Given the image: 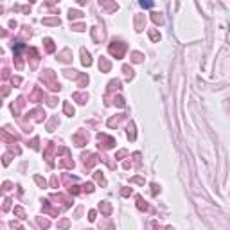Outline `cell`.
<instances>
[{
  "label": "cell",
  "mask_w": 230,
  "mask_h": 230,
  "mask_svg": "<svg viewBox=\"0 0 230 230\" xmlns=\"http://www.w3.org/2000/svg\"><path fill=\"white\" fill-rule=\"evenodd\" d=\"M108 51L112 56H115V60H122L126 54V43H122V42H112L108 45Z\"/></svg>",
  "instance_id": "obj_1"
},
{
  "label": "cell",
  "mask_w": 230,
  "mask_h": 230,
  "mask_svg": "<svg viewBox=\"0 0 230 230\" xmlns=\"http://www.w3.org/2000/svg\"><path fill=\"white\" fill-rule=\"evenodd\" d=\"M42 81L45 85H49V88L51 90H60L61 86H60V83L56 81V77H54V72L52 70H45L43 74H42Z\"/></svg>",
  "instance_id": "obj_2"
},
{
  "label": "cell",
  "mask_w": 230,
  "mask_h": 230,
  "mask_svg": "<svg viewBox=\"0 0 230 230\" xmlns=\"http://www.w3.org/2000/svg\"><path fill=\"white\" fill-rule=\"evenodd\" d=\"M97 138H99V142H101L99 147H103V149H110V147L115 146V140H113L112 137H108L106 133H99V135H97Z\"/></svg>",
  "instance_id": "obj_3"
},
{
  "label": "cell",
  "mask_w": 230,
  "mask_h": 230,
  "mask_svg": "<svg viewBox=\"0 0 230 230\" xmlns=\"http://www.w3.org/2000/svg\"><path fill=\"white\" fill-rule=\"evenodd\" d=\"M99 160H101V157H97V155H94V153H85L83 155V162H85L86 167H92L94 164H97Z\"/></svg>",
  "instance_id": "obj_4"
},
{
  "label": "cell",
  "mask_w": 230,
  "mask_h": 230,
  "mask_svg": "<svg viewBox=\"0 0 230 230\" xmlns=\"http://www.w3.org/2000/svg\"><path fill=\"white\" fill-rule=\"evenodd\" d=\"M86 140H88V135H86V131H81V133H77V135H74V142H76V146H85L86 144Z\"/></svg>",
  "instance_id": "obj_5"
},
{
  "label": "cell",
  "mask_w": 230,
  "mask_h": 230,
  "mask_svg": "<svg viewBox=\"0 0 230 230\" xmlns=\"http://www.w3.org/2000/svg\"><path fill=\"white\" fill-rule=\"evenodd\" d=\"M29 101H34V103H40V101H43V90H40L38 86L32 90V94L29 95Z\"/></svg>",
  "instance_id": "obj_6"
},
{
  "label": "cell",
  "mask_w": 230,
  "mask_h": 230,
  "mask_svg": "<svg viewBox=\"0 0 230 230\" xmlns=\"http://www.w3.org/2000/svg\"><path fill=\"white\" fill-rule=\"evenodd\" d=\"M27 54H31V67H36L38 61H40V54H38V51H36L34 47H31L29 51H27Z\"/></svg>",
  "instance_id": "obj_7"
},
{
  "label": "cell",
  "mask_w": 230,
  "mask_h": 230,
  "mask_svg": "<svg viewBox=\"0 0 230 230\" xmlns=\"http://www.w3.org/2000/svg\"><path fill=\"white\" fill-rule=\"evenodd\" d=\"M29 115H31V117L34 119L36 122H42V120L45 119V112H43L42 108H36V110H32V112H31Z\"/></svg>",
  "instance_id": "obj_8"
},
{
  "label": "cell",
  "mask_w": 230,
  "mask_h": 230,
  "mask_svg": "<svg viewBox=\"0 0 230 230\" xmlns=\"http://www.w3.org/2000/svg\"><path fill=\"white\" fill-rule=\"evenodd\" d=\"M54 151H57V149H56V146H54L52 142H49L47 149H45V160H47V162H52V155H54Z\"/></svg>",
  "instance_id": "obj_9"
},
{
  "label": "cell",
  "mask_w": 230,
  "mask_h": 230,
  "mask_svg": "<svg viewBox=\"0 0 230 230\" xmlns=\"http://www.w3.org/2000/svg\"><path fill=\"white\" fill-rule=\"evenodd\" d=\"M43 212H45V214H49V216H57V212H60V210H57V209H52L51 203L45 200V201H43Z\"/></svg>",
  "instance_id": "obj_10"
},
{
  "label": "cell",
  "mask_w": 230,
  "mask_h": 230,
  "mask_svg": "<svg viewBox=\"0 0 230 230\" xmlns=\"http://www.w3.org/2000/svg\"><path fill=\"white\" fill-rule=\"evenodd\" d=\"M99 210L103 212L104 216H110V214H112V205H110L108 201H101V203H99Z\"/></svg>",
  "instance_id": "obj_11"
},
{
  "label": "cell",
  "mask_w": 230,
  "mask_h": 230,
  "mask_svg": "<svg viewBox=\"0 0 230 230\" xmlns=\"http://www.w3.org/2000/svg\"><path fill=\"white\" fill-rule=\"evenodd\" d=\"M99 68H101V72H108V70L112 68V63L106 60V57L101 56V60H99Z\"/></svg>",
  "instance_id": "obj_12"
},
{
  "label": "cell",
  "mask_w": 230,
  "mask_h": 230,
  "mask_svg": "<svg viewBox=\"0 0 230 230\" xmlns=\"http://www.w3.org/2000/svg\"><path fill=\"white\" fill-rule=\"evenodd\" d=\"M81 61H83V65H86V67H90V65H92V60H90V54L85 51H81Z\"/></svg>",
  "instance_id": "obj_13"
},
{
  "label": "cell",
  "mask_w": 230,
  "mask_h": 230,
  "mask_svg": "<svg viewBox=\"0 0 230 230\" xmlns=\"http://www.w3.org/2000/svg\"><path fill=\"white\" fill-rule=\"evenodd\" d=\"M63 112H65V115L72 117V115H74V106H72L68 101H65V103H63Z\"/></svg>",
  "instance_id": "obj_14"
},
{
  "label": "cell",
  "mask_w": 230,
  "mask_h": 230,
  "mask_svg": "<svg viewBox=\"0 0 230 230\" xmlns=\"http://www.w3.org/2000/svg\"><path fill=\"white\" fill-rule=\"evenodd\" d=\"M43 43H45L47 52H54V51H56V45H54V42H52L51 38H45V40H43Z\"/></svg>",
  "instance_id": "obj_15"
},
{
  "label": "cell",
  "mask_w": 230,
  "mask_h": 230,
  "mask_svg": "<svg viewBox=\"0 0 230 230\" xmlns=\"http://www.w3.org/2000/svg\"><path fill=\"white\" fill-rule=\"evenodd\" d=\"M74 99H76L79 104H85L86 99H88V95L86 94H81V92H76V94H74Z\"/></svg>",
  "instance_id": "obj_16"
},
{
  "label": "cell",
  "mask_w": 230,
  "mask_h": 230,
  "mask_svg": "<svg viewBox=\"0 0 230 230\" xmlns=\"http://www.w3.org/2000/svg\"><path fill=\"white\" fill-rule=\"evenodd\" d=\"M88 85V76H85V74H79L77 77V86H86Z\"/></svg>",
  "instance_id": "obj_17"
},
{
  "label": "cell",
  "mask_w": 230,
  "mask_h": 230,
  "mask_svg": "<svg viewBox=\"0 0 230 230\" xmlns=\"http://www.w3.org/2000/svg\"><path fill=\"white\" fill-rule=\"evenodd\" d=\"M60 166H61V167H68V169H72V167H74V160H72V158L60 160Z\"/></svg>",
  "instance_id": "obj_18"
},
{
  "label": "cell",
  "mask_w": 230,
  "mask_h": 230,
  "mask_svg": "<svg viewBox=\"0 0 230 230\" xmlns=\"http://www.w3.org/2000/svg\"><path fill=\"white\" fill-rule=\"evenodd\" d=\"M43 23L45 25H60V18H57V16H54V18H45Z\"/></svg>",
  "instance_id": "obj_19"
},
{
  "label": "cell",
  "mask_w": 230,
  "mask_h": 230,
  "mask_svg": "<svg viewBox=\"0 0 230 230\" xmlns=\"http://www.w3.org/2000/svg\"><path fill=\"white\" fill-rule=\"evenodd\" d=\"M137 207L138 209H140V210H149V207H147V203L140 198V196H138V198H137Z\"/></svg>",
  "instance_id": "obj_20"
},
{
  "label": "cell",
  "mask_w": 230,
  "mask_h": 230,
  "mask_svg": "<svg viewBox=\"0 0 230 230\" xmlns=\"http://www.w3.org/2000/svg\"><path fill=\"white\" fill-rule=\"evenodd\" d=\"M94 176H95V182H99L101 185H106V180H104V175H103V172H101V171H97V172H95V175H94Z\"/></svg>",
  "instance_id": "obj_21"
},
{
  "label": "cell",
  "mask_w": 230,
  "mask_h": 230,
  "mask_svg": "<svg viewBox=\"0 0 230 230\" xmlns=\"http://www.w3.org/2000/svg\"><path fill=\"white\" fill-rule=\"evenodd\" d=\"M81 16H83V13H81V11H76V9H70V13H68V18H70V20L81 18Z\"/></svg>",
  "instance_id": "obj_22"
},
{
  "label": "cell",
  "mask_w": 230,
  "mask_h": 230,
  "mask_svg": "<svg viewBox=\"0 0 230 230\" xmlns=\"http://www.w3.org/2000/svg\"><path fill=\"white\" fill-rule=\"evenodd\" d=\"M120 88V81H117V79H115V81H110V85H108V90H110V92H113V90H119Z\"/></svg>",
  "instance_id": "obj_23"
},
{
  "label": "cell",
  "mask_w": 230,
  "mask_h": 230,
  "mask_svg": "<svg viewBox=\"0 0 230 230\" xmlns=\"http://www.w3.org/2000/svg\"><path fill=\"white\" fill-rule=\"evenodd\" d=\"M128 137L131 138V140H135V126H133V122H129V126H128Z\"/></svg>",
  "instance_id": "obj_24"
},
{
  "label": "cell",
  "mask_w": 230,
  "mask_h": 230,
  "mask_svg": "<svg viewBox=\"0 0 230 230\" xmlns=\"http://www.w3.org/2000/svg\"><path fill=\"white\" fill-rule=\"evenodd\" d=\"M149 38L153 40V42H158V40H160V32H157L155 29H151L149 31Z\"/></svg>",
  "instance_id": "obj_25"
},
{
  "label": "cell",
  "mask_w": 230,
  "mask_h": 230,
  "mask_svg": "<svg viewBox=\"0 0 230 230\" xmlns=\"http://www.w3.org/2000/svg\"><path fill=\"white\" fill-rule=\"evenodd\" d=\"M68 56H70V51H68V49H65V51L60 54V60H61V61H68V60H70Z\"/></svg>",
  "instance_id": "obj_26"
},
{
  "label": "cell",
  "mask_w": 230,
  "mask_h": 230,
  "mask_svg": "<svg viewBox=\"0 0 230 230\" xmlns=\"http://www.w3.org/2000/svg\"><path fill=\"white\" fill-rule=\"evenodd\" d=\"M14 214L18 216L20 219H23V218H25V210H23L22 207H14Z\"/></svg>",
  "instance_id": "obj_27"
},
{
  "label": "cell",
  "mask_w": 230,
  "mask_h": 230,
  "mask_svg": "<svg viewBox=\"0 0 230 230\" xmlns=\"http://www.w3.org/2000/svg\"><path fill=\"white\" fill-rule=\"evenodd\" d=\"M122 119H124V115H120V117H117V119H115V117H113V119H110V120H108V126H117Z\"/></svg>",
  "instance_id": "obj_28"
},
{
  "label": "cell",
  "mask_w": 230,
  "mask_h": 230,
  "mask_svg": "<svg viewBox=\"0 0 230 230\" xmlns=\"http://www.w3.org/2000/svg\"><path fill=\"white\" fill-rule=\"evenodd\" d=\"M2 138L5 142H16V137H11V135H7V131H2Z\"/></svg>",
  "instance_id": "obj_29"
},
{
  "label": "cell",
  "mask_w": 230,
  "mask_h": 230,
  "mask_svg": "<svg viewBox=\"0 0 230 230\" xmlns=\"http://www.w3.org/2000/svg\"><path fill=\"white\" fill-rule=\"evenodd\" d=\"M151 20L155 22V23H164V18L158 14V13H153V16H151Z\"/></svg>",
  "instance_id": "obj_30"
},
{
  "label": "cell",
  "mask_w": 230,
  "mask_h": 230,
  "mask_svg": "<svg viewBox=\"0 0 230 230\" xmlns=\"http://www.w3.org/2000/svg\"><path fill=\"white\" fill-rule=\"evenodd\" d=\"M57 124V119L56 117H52L51 120H49V124H47V128H49V131H54V126Z\"/></svg>",
  "instance_id": "obj_31"
},
{
  "label": "cell",
  "mask_w": 230,
  "mask_h": 230,
  "mask_svg": "<svg viewBox=\"0 0 230 230\" xmlns=\"http://www.w3.org/2000/svg\"><path fill=\"white\" fill-rule=\"evenodd\" d=\"M131 60H133L135 63L142 61V54H140V52H133V54H131Z\"/></svg>",
  "instance_id": "obj_32"
},
{
  "label": "cell",
  "mask_w": 230,
  "mask_h": 230,
  "mask_svg": "<svg viewBox=\"0 0 230 230\" xmlns=\"http://www.w3.org/2000/svg\"><path fill=\"white\" fill-rule=\"evenodd\" d=\"M122 72H124L128 77H133V70H131V67H128V65H126V67H122Z\"/></svg>",
  "instance_id": "obj_33"
},
{
  "label": "cell",
  "mask_w": 230,
  "mask_h": 230,
  "mask_svg": "<svg viewBox=\"0 0 230 230\" xmlns=\"http://www.w3.org/2000/svg\"><path fill=\"white\" fill-rule=\"evenodd\" d=\"M34 180H36V183H38L40 187H45V185H47V182H45L42 176H34Z\"/></svg>",
  "instance_id": "obj_34"
},
{
  "label": "cell",
  "mask_w": 230,
  "mask_h": 230,
  "mask_svg": "<svg viewBox=\"0 0 230 230\" xmlns=\"http://www.w3.org/2000/svg\"><path fill=\"white\" fill-rule=\"evenodd\" d=\"M68 225H70V221H68V219H61L60 223H57V227H60V228H67Z\"/></svg>",
  "instance_id": "obj_35"
},
{
  "label": "cell",
  "mask_w": 230,
  "mask_h": 230,
  "mask_svg": "<svg viewBox=\"0 0 230 230\" xmlns=\"http://www.w3.org/2000/svg\"><path fill=\"white\" fill-rule=\"evenodd\" d=\"M103 230H113V225L110 223V221H104V223H103V227H101Z\"/></svg>",
  "instance_id": "obj_36"
},
{
  "label": "cell",
  "mask_w": 230,
  "mask_h": 230,
  "mask_svg": "<svg viewBox=\"0 0 230 230\" xmlns=\"http://www.w3.org/2000/svg\"><path fill=\"white\" fill-rule=\"evenodd\" d=\"M83 191H85V192H94V185H92V183L83 185Z\"/></svg>",
  "instance_id": "obj_37"
},
{
  "label": "cell",
  "mask_w": 230,
  "mask_h": 230,
  "mask_svg": "<svg viewBox=\"0 0 230 230\" xmlns=\"http://www.w3.org/2000/svg\"><path fill=\"white\" fill-rule=\"evenodd\" d=\"M38 225H40V227H43V228H47V227H49V221H47V219H42V218H38Z\"/></svg>",
  "instance_id": "obj_38"
},
{
  "label": "cell",
  "mask_w": 230,
  "mask_h": 230,
  "mask_svg": "<svg viewBox=\"0 0 230 230\" xmlns=\"http://www.w3.org/2000/svg\"><path fill=\"white\" fill-rule=\"evenodd\" d=\"M131 192H133V191H131V187H124V189L120 191V194H122V196H129Z\"/></svg>",
  "instance_id": "obj_39"
},
{
  "label": "cell",
  "mask_w": 230,
  "mask_h": 230,
  "mask_svg": "<svg viewBox=\"0 0 230 230\" xmlns=\"http://www.w3.org/2000/svg\"><path fill=\"white\" fill-rule=\"evenodd\" d=\"M72 29L74 31H85V25H83V23H74Z\"/></svg>",
  "instance_id": "obj_40"
},
{
  "label": "cell",
  "mask_w": 230,
  "mask_h": 230,
  "mask_svg": "<svg viewBox=\"0 0 230 230\" xmlns=\"http://www.w3.org/2000/svg\"><path fill=\"white\" fill-rule=\"evenodd\" d=\"M126 155H128V151H124V149H120V151H119L117 155H115V158H119V160H120L122 157H126Z\"/></svg>",
  "instance_id": "obj_41"
},
{
  "label": "cell",
  "mask_w": 230,
  "mask_h": 230,
  "mask_svg": "<svg viewBox=\"0 0 230 230\" xmlns=\"http://www.w3.org/2000/svg\"><path fill=\"white\" fill-rule=\"evenodd\" d=\"M70 192H72V194H79V192H81V189H79L77 185H74V187H70Z\"/></svg>",
  "instance_id": "obj_42"
},
{
  "label": "cell",
  "mask_w": 230,
  "mask_h": 230,
  "mask_svg": "<svg viewBox=\"0 0 230 230\" xmlns=\"http://www.w3.org/2000/svg\"><path fill=\"white\" fill-rule=\"evenodd\" d=\"M9 207H11V200H5V201H4V207H2V209H4V210H9Z\"/></svg>",
  "instance_id": "obj_43"
},
{
  "label": "cell",
  "mask_w": 230,
  "mask_h": 230,
  "mask_svg": "<svg viewBox=\"0 0 230 230\" xmlns=\"http://www.w3.org/2000/svg\"><path fill=\"white\" fill-rule=\"evenodd\" d=\"M88 219L90 221H95V210H90L88 212Z\"/></svg>",
  "instance_id": "obj_44"
},
{
  "label": "cell",
  "mask_w": 230,
  "mask_h": 230,
  "mask_svg": "<svg viewBox=\"0 0 230 230\" xmlns=\"http://www.w3.org/2000/svg\"><path fill=\"white\" fill-rule=\"evenodd\" d=\"M115 101H117V106H120V108H122V106H124V99H122V97H117V99H115Z\"/></svg>",
  "instance_id": "obj_45"
},
{
  "label": "cell",
  "mask_w": 230,
  "mask_h": 230,
  "mask_svg": "<svg viewBox=\"0 0 230 230\" xmlns=\"http://www.w3.org/2000/svg\"><path fill=\"white\" fill-rule=\"evenodd\" d=\"M31 147H32V149H38V138H34V140L31 142Z\"/></svg>",
  "instance_id": "obj_46"
},
{
  "label": "cell",
  "mask_w": 230,
  "mask_h": 230,
  "mask_svg": "<svg viewBox=\"0 0 230 230\" xmlns=\"http://www.w3.org/2000/svg\"><path fill=\"white\" fill-rule=\"evenodd\" d=\"M9 162H11V155H9V153H7V155H5V157H4V164H5V166H7V164H9Z\"/></svg>",
  "instance_id": "obj_47"
},
{
  "label": "cell",
  "mask_w": 230,
  "mask_h": 230,
  "mask_svg": "<svg viewBox=\"0 0 230 230\" xmlns=\"http://www.w3.org/2000/svg\"><path fill=\"white\" fill-rule=\"evenodd\" d=\"M140 5H142V7H153V2H144V0H142Z\"/></svg>",
  "instance_id": "obj_48"
},
{
  "label": "cell",
  "mask_w": 230,
  "mask_h": 230,
  "mask_svg": "<svg viewBox=\"0 0 230 230\" xmlns=\"http://www.w3.org/2000/svg\"><path fill=\"white\" fill-rule=\"evenodd\" d=\"M20 83H22L20 77H13V85H20Z\"/></svg>",
  "instance_id": "obj_49"
},
{
  "label": "cell",
  "mask_w": 230,
  "mask_h": 230,
  "mask_svg": "<svg viewBox=\"0 0 230 230\" xmlns=\"http://www.w3.org/2000/svg\"><path fill=\"white\" fill-rule=\"evenodd\" d=\"M131 182H135V183H144V180H142V178H133Z\"/></svg>",
  "instance_id": "obj_50"
},
{
  "label": "cell",
  "mask_w": 230,
  "mask_h": 230,
  "mask_svg": "<svg viewBox=\"0 0 230 230\" xmlns=\"http://www.w3.org/2000/svg\"><path fill=\"white\" fill-rule=\"evenodd\" d=\"M9 76H11V74H9V70H4V79H7Z\"/></svg>",
  "instance_id": "obj_51"
},
{
  "label": "cell",
  "mask_w": 230,
  "mask_h": 230,
  "mask_svg": "<svg viewBox=\"0 0 230 230\" xmlns=\"http://www.w3.org/2000/svg\"><path fill=\"white\" fill-rule=\"evenodd\" d=\"M167 230H172V228H171V227H169V228H167Z\"/></svg>",
  "instance_id": "obj_52"
}]
</instances>
